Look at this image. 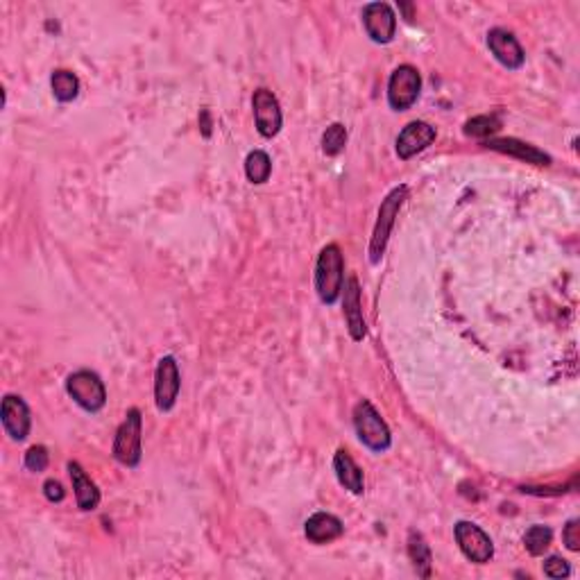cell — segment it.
Instances as JSON below:
<instances>
[{
	"label": "cell",
	"instance_id": "obj_23",
	"mask_svg": "<svg viewBox=\"0 0 580 580\" xmlns=\"http://www.w3.org/2000/svg\"><path fill=\"white\" fill-rule=\"evenodd\" d=\"M345 145H347L345 125H340V123H333V125H329L327 130H324L322 152L327 154V157H336V154H340L342 150H345Z\"/></svg>",
	"mask_w": 580,
	"mask_h": 580
},
{
	"label": "cell",
	"instance_id": "obj_8",
	"mask_svg": "<svg viewBox=\"0 0 580 580\" xmlns=\"http://www.w3.org/2000/svg\"><path fill=\"white\" fill-rule=\"evenodd\" d=\"M182 377L180 365H177L175 356H163L157 363V372H154V401L162 413L172 410L180 397Z\"/></svg>",
	"mask_w": 580,
	"mask_h": 580
},
{
	"label": "cell",
	"instance_id": "obj_16",
	"mask_svg": "<svg viewBox=\"0 0 580 580\" xmlns=\"http://www.w3.org/2000/svg\"><path fill=\"white\" fill-rule=\"evenodd\" d=\"M333 472H336L338 483H340L345 490H349L351 495H363L365 492V477L363 469L356 465V460L351 458V454L347 449H338L333 456Z\"/></svg>",
	"mask_w": 580,
	"mask_h": 580
},
{
	"label": "cell",
	"instance_id": "obj_14",
	"mask_svg": "<svg viewBox=\"0 0 580 580\" xmlns=\"http://www.w3.org/2000/svg\"><path fill=\"white\" fill-rule=\"evenodd\" d=\"M345 295H342V309H345V319L347 329H349L351 340L360 342L368 336V327H365L363 309H360V286L356 277H349L342 286Z\"/></svg>",
	"mask_w": 580,
	"mask_h": 580
},
{
	"label": "cell",
	"instance_id": "obj_4",
	"mask_svg": "<svg viewBox=\"0 0 580 580\" xmlns=\"http://www.w3.org/2000/svg\"><path fill=\"white\" fill-rule=\"evenodd\" d=\"M406 195H408V186H397L390 193L386 195V200L378 207V216H377V225H374L372 239H369V261L378 263L381 261L383 252H386L388 239H390V231L395 227V218L399 213L401 204H404Z\"/></svg>",
	"mask_w": 580,
	"mask_h": 580
},
{
	"label": "cell",
	"instance_id": "obj_1",
	"mask_svg": "<svg viewBox=\"0 0 580 580\" xmlns=\"http://www.w3.org/2000/svg\"><path fill=\"white\" fill-rule=\"evenodd\" d=\"M345 286V259L336 243L324 245L315 263V290L322 304H336Z\"/></svg>",
	"mask_w": 580,
	"mask_h": 580
},
{
	"label": "cell",
	"instance_id": "obj_18",
	"mask_svg": "<svg viewBox=\"0 0 580 580\" xmlns=\"http://www.w3.org/2000/svg\"><path fill=\"white\" fill-rule=\"evenodd\" d=\"M345 526L340 519L331 513H315L313 517L306 519L304 533L313 545H327V542L338 540L342 536Z\"/></svg>",
	"mask_w": 580,
	"mask_h": 580
},
{
	"label": "cell",
	"instance_id": "obj_2",
	"mask_svg": "<svg viewBox=\"0 0 580 580\" xmlns=\"http://www.w3.org/2000/svg\"><path fill=\"white\" fill-rule=\"evenodd\" d=\"M354 428L359 440L374 454H383L390 449L392 436L388 424L378 415V410L368 399H360L354 408Z\"/></svg>",
	"mask_w": 580,
	"mask_h": 580
},
{
	"label": "cell",
	"instance_id": "obj_12",
	"mask_svg": "<svg viewBox=\"0 0 580 580\" xmlns=\"http://www.w3.org/2000/svg\"><path fill=\"white\" fill-rule=\"evenodd\" d=\"M433 141H436V127L428 125V123L424 121L408 123V125L399 132V136H397V157L404 159V162L406 159H413L415 154L424 152Z\"/></svg>",
	"mask_w": 580,
	"mask_h": 580
},
{
	"label": "cell",
	"instance_id": "obj_7",
	"mask_svg": "<svg viewBox=\"0 0 580 580\" xmlns=\"http://www.w3.org/2000/svg\"><path fill=\"white\" fill-rule=\"evenodd\" d=\"M454 536L463 555L467 560H472V563L486 565L495 555V545H492L490 536L478 524L465 522L463 519V522H458L454 526Z\"/></svg>",
	"mask_w": 580,
	"mask_h": 580
},
{
	"label": "cell",
	"instance_id": "obj_28",
	"mask_svg": "<svg viewBox=\"0 0 580 580\" xmlns=\"http://www.w3.org/2000/svg\"><path fill=\"white\" fill-rule=\"evenodd\" d=\"M44 495H45V499L53 501V504H59V501H64V496H66V490H64L62 483L59 481L48 478V481L44 483Z\"/></svg>",
	"mask_w": 580,
	"mask_h": 580
},
{
	"label": "cell",
	"instance_id": "obj_24",
	"mask_svg": "<svg viewBox=\"0 0 580 580\" xmlns=\"http://www.w3.org/2000/svg\"><path fill=\"white\" fill-rule=\"evenodd\" d=\"M501 130V123L496 116H477L472 121L465 123V134L472 136V139H487L495 132Z\"/></svg>",
	"mask_w": 580,
	"mask_h": 580
},
{
	"label": "cell",
	"instance_id": "obj_13",
	"mask_svg": "<svg viewBox=\"0 0 580 580\" xmlns=\"http://www.w3.org/2000/svg\"><path fill=\"white\" fill-rule=\"evenodd\" d=\"M0 418H3V427L12 440L16 442L25 440L32 427V418H30V408H27V404L21 399V397L5 395L3 408H0Z\"/></svg>",
	"mask_w": 580,
	"mask_h": 580
},
{
	"label": "cell",
	"instance_id": "obj_11",
	"mask_svg": "<svg viewBox=\"0 0 580 580\" xmlns=\"http://www.w3.org/2000/svg\"><path fill=\"white\" fill-rule=\"evenodd\" d=\"M487 48L495 54L496 62L501 66L510 68V71H517L526 62V53H524L522 44L517 41V36L513 32L504 30V27H495V30L487 32Z\"/></svg>",
	"mask_w": 580,
	"mask_h": 580
},
{
	"label": "cell",
	"instance_id": "obj_26",
	"mask_svg": "<svg viewBox=\"0 0 580 580\" xmlns=\"http://www.w3.org/2000/svg\"><path fill=\"white\" fill-rule=\"evenodd\" d=\"M545 576L554 578V580H563V578H569V574H572V567H569V563L565 558H560V555H551V558L545 560Z\"/></svg>",
	"mask_w": 580,
	"mask_h": 580
},
{
	"label": "cell",
	"instance_id": "obj_17",
	"mask_svg": "<svg viewBox=\"0 0 580 580\" xmlns=\"http://www.w3.org/2000/svg\"><path fill=\"white\" fill-rule=\"evenodd\" d=\"M487 148L510 154V157H517L526 163H536V166H549L551 163V157L545 150L536 148L531 143H524L519 139H490L487 141Z\"/></svg>",
	"mask_w": 580,
	"mask_h": 580
},
{
	"label": "cell",
	"instance_id": "obj_10",
	"mask_svg": "<svg viewBox=\"0 0 580 580\" xmlns=\"http://www.w3.org/2000/svg\"><path fill=\"white\" fill-rule=\"evenodd\" d=\"M363 25L374 44H390L397 32V16L388 3H368L363 7Z\"/></svg>",
	"mask_w": 580,
	"mask_h": 580
},
{
	"label": "cell",
	"instance_id": "obj_15",
	"mask_svg": "<svg viewBox=\"0 0 580 580\" xmlns=\"http://www.w3.org/2000/svg\"><path fill=\"white\" fill-rule=\"evenodd\" d=\"M68 474H71V483H73V492H75V501L77 508L89 513V510H95L100 506V490L93 481L89 478V474L82 469L80 463L71 460L68 463Z\"/></svg>",
	"mask_w": 580,
	"mask_h": 580
},
{
	"label": "cell",
	"instance_id": "obj_25",
	"mask_svg": "<svg viewBox=\"0 0 580 580\" xmlns=\"http://www.w3.org/2000/svg\"><path fill=\"white\" fill-rule=\"evenodd\" d=\"M48 460H50V456H48V449H45V447H41V445H34V447H30V449H27V454H25V467L30 469V472H44L45 467H48Z\"/></svg>",
	"mask_w": 580,
	"mask_h": 580
},
{
	"label": "cell",
	"instance_id": "obj_6",
	"mask_svg": "<svg viewBox=\"0 0 580 580\" xmlns=\"http://www.w3.org/2000/svg\"><path fill=\"white\" fill-rule=\"evenodd\" d=\"M422 91V75L410 64H401L392 71L390 80H388V104L395 112H406L413 107Z\"/></svg>",
	"mask_w": 580,
	"mask_h": 580
},
{
	"label": "cell",
	"instance_id": "obj_3",
	"mask_svg": "<svg viewBox=\"0 0 580 580\" xmlns=\"http://www.w3.org/2000/svg\"><path fill=\"white\" fill-rule=\"evenodd\" d=\"M113 458L125 467H136L143 458V418L139 408L127 410L113 437Z\"/></svg>",
	"mask_w": 580,
	"mask_h": 580
},
{
	"label": "cell",
	"instance_id": "obj_9",
	"mask_svg": "<svg viewBox=\"0 0 580 580\" xmlns=\"http://www.w3.org/2000/svg\"><path fill=\"white\" fill-rule=\"evenodd\" d=\"M252 109H254V123L263 139H272L281 132L284 125V113H281V104L277 95L270 89H257L252 95Z\"/></svg>",
	"mask_w": 580,
	"mask_h": 580
},
{
	"label": "cell",
	"instance_id": "obj_22",
	"mask_svg": "<svg viewBox=\"0 0 580 580\" xmlns=\"http://www.w3.org/2000/svg\"><path fill=\"white\" fill-rule=\"evenodd\" d=\"M551 542H554V531L549 526H542V524L531 526L526 531V536H524V546H526V551L531 555H545Z\"/></svg>",
	"mask_w": 580,
	"mask_h": 580
},
{
	"label": "cell",
	"instance_id": "obj_19",
	"mask_svg": "<svg viewBox=\"0 0 580 580\" xmlns=\"http://www.w3.org/2000/svg\"><path fill=\"white\" fill-rule=\"evenodd\" d=\"M50 86H53V93L59 103H73L80 95V80H77L75 73L66 71V68L53 71Z\"/></svg>",
	"mask_w": 580,
	"mask_h": 580
},
{
	"label": "cell",
	"instance_id": "obj_20",
	"mask_svg": "<svg viewBox=\"0 0 580 580\" xmlns=\"http://www.w3.org/2000/svg\"><path fill=\"white\" fill-rule=\"evenodd\" d=\"M272 172V162L270 154L263 152V150H252L245 159V175L252 184H266L270 180Z\"/></svg>",
	"mask_w": 580,
	"mask_h": 580
},
{
	"label": "cell",
	"instance_id": "obj_27",
	"mask_svg": "<svg viewBox=\"0 0 580 580\" xmlns=\"http://www.w3.org/2000/svg\"><path fill=\"white\" fill-rule=\"evenodd\" d=\"M563 542L569 551L580 549V519H569L563 531Z\"/></svg>",
	"mask_w": 580,
	"mask_h": 580
},
{
	"label": "cell",
	"instance_id": "obj_5",
	"mask_svg": "<svg viewBox=\"0 0 580 580\" xmlns=\"http://www.w3.org/2000/svg\"><path fill=\"white\" fill-rule=\"evenodd\" d=\"M66 392L86 413H98L107 404V388L91 369H77L66 378Z\"/></svg>",
	"mask_w": 580,
	"mask_h": 580
},
{
	"label": "cell",
	"instance_id": "obj_21",
	"mask_svg": "<svg viewBox=\"0 0 580 580\" xmlns=\"http://www.w3.org/2000/svg\"><path fill=\"white\" fill-rule=\"evenodd\" d=\"M408 555L415 565V572L422 578L431 576V549L424 542V537L419 533H410L408 537Z\"/></svg>",
	"mask_w": 580,
	"mask_h": 580
}]
</instances>
